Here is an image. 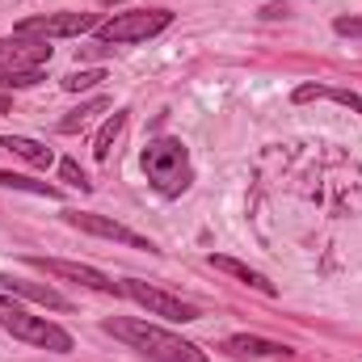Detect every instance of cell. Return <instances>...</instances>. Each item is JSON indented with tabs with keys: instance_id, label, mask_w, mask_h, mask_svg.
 Wrapping results in <instances>:
<instances>
[{
	"instance_id": "8",
	"label": "cell",
	"mask_w": 362,
	"mask_h": 362,
	"mask_svg": "<svg viewBox=\"0 0 362 362\" xmlns=\"http://www.w3.org/2000/svg\"><path fill=\"white\" fill-rule=\"evenodd\" d=\"M30 266H38V270L55 274V278H68V282H81V286H89V291H101V295H118V291H122L114 278H105V274L93 270V266H81V262H59V257H30Z\"/></svg>"
},
{
	"instance_id": "21",
	"label": "cell",
	"mask_w": 362,
	"mask_h": 362,
	"mask_svg": "<svg viewBox=\"0 0 362 362\" xmlns=\"http://www.w3.org/2000/svg\"><path fill=\"white\" fill-rule=\"evenodd\" d=\"M333 30H337V34H346V38H362V17H337V21H333Z\"/></svg>"
},
{
	"instance_id": "10",
	"label": "cell",
	"mask_w": 362,
	"mask_h": 362,
	"mask_svg": "<svg viewBox=\"0 0 362 362\" xmlns=\"http://www.w3.org/2000/svg\"><path fill=\"white\" fill-rule=\"evenodd\" d=\"M0 286H4L8 295H25V299H34V303H47V308H55V312H68V308H72L55 286H42V282H25V278H13V274H0Z\"/></svg>"
},
{
	"instance_id": "17",
	"label": "cell",
	"mask_w": 362,
	"mask_h": 362,
	"mask_svg": "<svg viewBox=\"0 0 362 362\" xmlns=\"http://www.w3.org/2000/svg\"><path fill=\"white\" fill-rule=\"evenodd\" d=\"M0 185H4V189H25V194H42V198H59L55 185H47V181H30V177H21V173H0Z\"/></svg>"
},
{
	"instance_id": "11",
	"label": "cell",
	"mask_w": 362,
	"mask_h": 362,
	"mask_svg": "<svg viewBox=\"0 0 362 362\" xmlns=\"http://www.w3.org/2000/svg\"><path fill=\"white\" fill-rule=\"evenodd\" d=\"M211 266L215 270H223V274H232L236 282H245V286H253V291H262V295H278V286H274L266 274H257V270H249L245 262H236V257H223V253H211Z\"/></svg>"
},
{
	"instance_id": "16",
	"label": "cell",
	"mask_w": 362,
	"mask_h": 362,
	"mask_svg": "<svg viewBox=\"0 0 362 362\" xmlns=\"http://www.w3.org/2000/svg\"><path fill=\"white\" fill-rule=\"evenodd\" d=\"M122 127H127V114L114 110V114L105 118V127L97 131V139H93V156H97V160H110V148H114V139L122 135Z\"/></svg>"
},
{
	"instance_id": "13",
	"label": "cell",
	"mask_w": 362,
	"mask_h": 362,
	"mask_svg": "<svg viewBox=\"0 0 362 362\" xmlns=\"http://www.w3.org/2000/svg\"><path fill=\"white\" fill-rule=\"evenodd\" d=\"M228 350H232V354H253V358H278V354H291L282 341L249 337V333H240V337H228Z\"/></svg>"
},
{
	"instance_id": "7",
	"label": "cell",
	"mask_w": 362,
	"mask_h": 362,
	"mask_svg": "<svg viewBox=\"0 0 362 362\" xmlns=\"http://www.w3.org/2000/svg\"><path fill=\"white\" fill-rule=\"evenodd\" d=\"M64 219H68L72 228L89 232V236H101V240H114V245H127V249H144V253H156V245H152L148 236H139V232H131V228H122V223L105 219V215H81V211H68Z\"/></svg>"
},
{
	"instance_id": "9",
	"label": "cell",
	"mask_w": 362,
	"mask_h": 362,
	"mask_svg": "<svg viewBox=\"0 0 362 362\" xmlns=\"http://www.w3.org/2000/svg\"><path fill=\"white\" fill-rule=\"evenodd\" d=\"M51 59V47L42 38H0V72H17V68H42Z\"/></svg>"
},
{
	"instance_id": "23",
	"label": "cell",
	"mask_w": 362,
	"mask_h": 362,
	"mask_svg": "<svg viewBox=\"0 0 362 362\" xmlns=\"http://www.w3.org/2000/svg\"><path fill=\"white\" fill-rule=\"evenodd\" d=\"M8 308H17V303H13L8 295H0V312H8Z\"/></svg>"
},
{
	"instance_id": "3",
	"label": "cell",
	"mask_w": 362,
	"mask_h": 362,
	"mask_svg": "<svg viewBox=\"0 0 362 362\" xmlns=\"http://www.w3.org/2000/svg\"><path fill=\"white\" fill-rule=\"evenodd\" d=\"M173 13L169 8H131V13H118L110 21L97 25V38L110 42V47H122V42H148L156 38L160 30H169Z\"/></svg>"
},
{
	"instance_id": "4",
	"label": "cell",
	"mask_w": 362,
	"mask_h": 362,
	"mask_svg": "<svg viewBox=\"0 0 362 362\" xmlns=\"http://www.w3.org/2000/svg\"><path fill=\"white\" fill-rule=\"evenodd\" d=\"M0 329L13 333L17 341L42 346V350H55V354H68V350H72V333H64L59 325H51V320H42V316H30V312H21V308L0 312Z\"/></svg>"
},
{
	"instance_id": "12",
	"label": "cell",
	"mask_w": 362,
	"mask_h": 362,
	"mask_svg": "<svg viewBox=\"0 0 362 362\" xmlns=\"http://www.w3.org/2000/svg\"><path fill=\"white\" fill-rule=\"evenodd\" d=\"M0 148H8L13 156H21V160L34 165V169H51V165H55V152H51L47 144H38V139H25V135H4Z\"/></svg>"
},
{
	"instance_id": "19",
	"label": "cell",
	"mask_w": 362,
	"mask_h": 362,
	"mask_svg": "<svg viewBox=\"0 0 362 362\" xmlns=\"http://www.w3.org/2000/svg\"><path fill=\"white\" fill-rule=\"evenodd\" d=\"M105 81V72L101 68H89V72H72V76H64V89L68 93H85V89H97Z\"/></svg>"
},
{
	"instance_id": "6",
	"label": "cell",
	"mask_w": 362,
	"mask_h": 362,
	"mask_svg": "<svg viewBox=\"0 0 362 362\" xmlns=\"http://www.w3.org/2000/svg\"><path fill=\"white\" fill-rule=\"evenodd\" d=\"M122 286V295H131L139 308H148V316H165V320H198V308L194 303H185L177 295H169V291H160V286H152V282H144V278H127V282H118Z\"/></svg>"
},
{
	"instance_id": "15",
	"label": "cell",
	"mask_w": 362,
	"mask_h": 362,
	"mask_svg": "<svg viewBox=\"0 0 362 362\" xmlns=\"http://www.w3.org/2000/svg\"><path fill=\"white\" fill-rule=\"evenodd\" d=\"M101 110H110V97H93V101H85V105H76L68 118H59V131H64V135H76V131H85V127H89Z\"/></svg>"
},
{
	"instance_id": "20",
	"label": "cell",
	"mask_w": 362,
	"mask_h": 362,
	"mask_svg": "<svg viewBox=\"0 0 362 362\" xmlns=\"http://www.w3.org/2000/svg\"><path fill=\"white\" fill-rule=\"evenodd\" d=\"M59 177L68 181V185H76V189H85V194L93 189V181L81 173V165H76V160H59Z\"/></svg>"
},
{
	"instance_id": "22",
	"label": "cell",
	"mask_w": 362,
	"mask_h": 362,
	"mask_svg": "<svg viewBox=\"0 0 362 362\" xmlns=\"http://www.w3.org/2000/svg\"><path fill=\"white\" fill-rule=\"evenodd\" d=\"M8 110H13V101H8V97L0 93V114H8Z\"/></svg>"
},
{
	"instance_id": "5",
	"label": "cell",
	"mask_w": 362,
	"mask_h": 362,
	"mask_svg": "<svg viewBox=\"0 0 362 362\" xmlns=\"http://www.w3.org/2000/svg\"><path fill=\"white\" fill-rule=\"evenodd\" d=\"M97 13H47V17H25L17 21V38H76V34H89L97 30Z\"/></svg>"
},
{
	"instance_id": "18",
	"label": "cell",
	"mask_w": 362,
	"mask_h": 362,
	"mask_svg": "<svg viewBox=\"0 0 362 362\" xmlns=\"http://www.w3.org/2000/svg\"><path fill=\"white\" fill-rule=\"evenodd\" d=\"M42 81V68H17V72H0V93L4 89H30Z\"/></svg>"
},
{
	"instance_id": "1",
	"label": "cell",
	"mask_w": 362,
	"mask_h": 362,
	"mask_svg": "<svg viewBox=\"0 0 362 362\" xmlns=\"http://www.w3.org/2000/svg\"><path fill=\"white\" fill-rule=\"evenodd\" d=\"M105 333L127 341L131 350H139L148 362H211L194 341H185L177 333L160 329V325H148V320H127V316H114L105 320Z\"/></svg>"
},
{
	"instance_id": "14",
	"label": "cell",
	"mask_w": 362,
	"mask_h": 362,
	"mask_svg": "<svg viewBox=\"0 0 362 362\" xmlns=\"http://www.w3.org/2000/svg\"><path fill=\"white\" fill-rule=\"evenodd\" d=\"M316 97H325V101H337V105H350V110H358L362 114V97L350 89H329V85H299L295 89V101L303 105V101H316Z\"/></svg>"
},
{
	"instance_id": "2",
	"label": "cell",
	"mask_w": 362,
	"mask_h": 362,
	"mask_svg": "<svg viewBox=\"0 0 362 362\" xmlns=\"http://www.w3.org/2000/svg\"><path fill=\"white\" fill-rule=\"evenodd\" d=\"M144 173L152 181V189L156 194H165V198H177L189 189V181H194V169H189V152H185V144L181 139H152L148 148H144Z\"/></svg>"
}]
</instances>
